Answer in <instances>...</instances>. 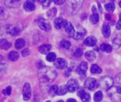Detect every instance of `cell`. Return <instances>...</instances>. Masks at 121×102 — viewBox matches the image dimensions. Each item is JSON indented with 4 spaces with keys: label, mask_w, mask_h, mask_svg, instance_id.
Returning <instances> with one entry per match:
<instances>
[{
    "label": "cell",
    "mask_w": 121,
    "mask_h": 102,
    "mask_svg": "<svg viewBox=\"0 0 121 102\" xmlns=\"http://www.w3.org/2000/svg\"><path fill=\"white\" fill-rule=\"evenodd\" d=\"M39 76L41 86L43 85L44 88V86H47L48 85L52 83L56 79V73L51 67H42L39 70Z\"/></svg>",
    "instance_id": "6da1fadb"
},
{
    "label": "cell",
    "mask_w": 121,
    "mask_h": 102,
    "mask_svg": "<svg viewBox=\"0 0 121 102\" xmlns=\"http://www.w3.org/2000/svg\"><path fill=\"white\" fill-rule=\"evenodd\" d=\"M84 0H68L67 8L70 14L74 15L81 8Z\"/></svg>",
    "instance_id": "7a4b0ae2"
},
{
    "label": "cell",
    "mask_w": 121,
    "mask_h": 102,
    "mask_svg": "<svg viewBox=\"0 0 121 102\" xmlns=\"http://www.w3.org/2000/svg\"><path fill=\"white\" fill-rule=\"evenodd\" d=\"M114 85V79H112L111 76H105L100 79L99 86L102 88L105 89V90H108L112 86Z\"/></svg>",
    "instance_id": "3957f363"
},
{
    "label": "cell",
    "mask_w": 121,
    "mask_h": 102,
    "mask_svg": "<svg viewBox=\"0 0 121 102\" xmlns=\"http://www.w3.org/2000/svg\"><path fill=\"white\" fill-rule=\"evenodd\" d=\"M108 95L114 101L120 100L121 98V87H111L108 89Z\"/></svg>",
    "instance_id": "277c9868"
},
{
    "label": "cell",
    "mask_w": 121,
    "mask_h": 102,
    "mask_svg": "<svg viewBox=\"0 0 121 102\" xmlns=\"http://www.w3.org/2000/svg\"><path fill=\"white\" fill-rule=\"evenodd\" d=\"M37 24H38L39 27L42 29L44 31L48 32L51 29V25L50 24V22L44 18H39L37 20Z\"/></svg>",
    "instance_id": "5b68a950"
},
{
    "label": "cell",
    "mask_w": 121,
    "mask_h": 102,
    "mask_svg": "<svg viewBox=\"0 0 121 102\" xmlns=\"http://www.w3.org/2000/svg\"><path fill=\"white\" fill-rule=\"evenodd\" d=\"M68 88V91L70 92H74L79 88V84L76 79H70L66 85Z\"/></svg>",
    "instance_id": "8992f818"
},
{
    "label": "cell",
    "mask_w": 121,
    "mask_h": 102,
    "mask_svg": "<svg viewBox=\"0 0 121 102\" xmlns=\"http://www.w3.org/2000/svg\"><path fill=\"white\" fill-rule=\"evenodd\" d=\"M31 86L29 83L24 84L23 88V96L25 101H28L31 97Z\"/></svg>",
    "instance_id": "52a82bcc"
},
{
    "label": "cell",
    "mask_w": 121,
    "mask_h": 102,
    "mask_svg": "<svg viewBox=\"0 0 121 102\" xmlns=\"http://www.w3.org/2000/svg\"><path fill=\"white\" fill-rule=\"evenodd\" d=\"M96 80L94 78H87L85 80L84 83V87L85 88L88 89V90H93V89L96 86Z\"/></svg>",
    "instance_id": "ba28073f"
},
{
    "label": "cell",
    "mask_w": 121,
    "mask_h": 102,
    "mask_svg": "<svg viewBox=\"0 0 121 102\" xmlns=\"http://www.w3.org/2000/svg\"><path fill=\"white\" fill-rule=\"evenodd\" d=\"M54 67L60 70L64 69L67 67V62L63 58H56L54 61Z\"/></svg>",
    "instance_id": "9c48e42d"
},
{
    "label": "cell",
    "mask_w": 121,
    "mask_h": 102,
    "mask_svg": "<svg viewBox=\"0 0 121 102\" xmlns=\"http://www.w3.org/2000/svg\"><path fill=\"white\" fill-rule=\"evenodd\" d=\"M86 70H87V63L84 61H83L79 64L77 69V73L80 75L81 77H83V76H84L86 75Z\"/></svg>",
    "instance_id": "30bf717a"
},
{
    "label": "cell",
    "mask_w": 121,
    "mask_h": 102,
    "mask_svg": "<svg viewBox=\"0 0 121 102\" xmlns=\"http://www.w3.org/2000/svg\"><path fill=\"white\" fill-rule=\"evenodd\" d=\"M65 29V32L67 33L68 36L69 37H74V35H75V30H74V29L72 26V24H71L69 21H67L64 27Z\"/></svg>",
    "instance_id": "8fae6325"
},
{
    "label": "cell",
    "mask_w": 121,
    "mask_h": 102,
    "mask_svg": "<svg viewBox=\"0 0 121 102\" xmlns=\"http://www.w3.org/2000/svg\"><path fill=\"white\" fill-rule=\"evenodd\" d=\"M66 22H67V21H66L65 20H64L63 18H57L55 19V21H54V26H55V27L56 29H62L65 27Z\"/></svg>",
    "instance_id": "7c38bea8"
},
{
    "label": "cell",
    "mask_w": 121,
    "mask_h": 102,
    "mask_svg": "<svg viewBox=\"0 0 121 102\" xmlns=\"http://www.w3.org/2000/svg\"><path fill=\"white\" fill-rule=\"evenodd\" d=\"M78 96L81 97V99L83 101H86V102H88L90 101L91 97H90V95L88 92H86V91L84 90H80L78 93Z\"/></svg>",
    "instance_id": "4fadbf2b"
},
{
    "label": "cell",
    "mask_w": 121,
    "mask_h": 102,
    "mask_svg": "<svg viewBox=\"0 0 121 102\" xmlns=\"http://www.w3.org/2000/svg\"><path fill=\"white\" fill-rule=\"evenodd\" d=\"M84 44L87 46H90V47H91V46H94L95 44H96V39L93 36H88L84 40Z\"/></svg>",
    "instance_id": "5bb4252c"
},
{
    "label": "cell",
    "mask_w": 121,
    "mask_h": 102,
    "mask_svg": "<svg viewBox=\"0 0 121 102\" xmlns=\"http://www.w3.org/2000/svg\"><path fill=\"white\" fill-rule=\"evenodd\" d=\"M5 5L8 8H17L20 6L19 1L17 0H5Z\"/></svg>",
    "instance_id": "9a60e30c"
},
{
    "label": "cell",
    "mask_w": 121,
    "mask_h": 102,
    "mask_svg": "<svg viewBox=\"0 0 121 102\" xmlns=\"http://www.w3.org/2000/svg\"><path fill=\"white\" fill-rule=\"evenodd\" d=\"M23 8H24V9L26 10V11H32L33 10H35V4L33 3L32 2L26 1V2H25V4H24Z\"/></svg>",
    "instance_id": "2e32d148"
},
{
    "label": "cell",
    "mask_w": 121,
    "mask_h": 102,
    "mask_svg": "<svg viewBox=\"0 0 121 102\" xmlns=\"http://www.w3.org/2000/svg\"><path fill=\"white\" fill-rule=\"evenodd\" d=\"M102 34L105 38H108L111 35V29L110 26L108 24H105L102 27Z\"/></svg>",
    "instance_id": "e0dca14e"
},
{
    "label": "cell",
    "mask_w": 121,
    "mask_h": 102,
    "mask_svg": "<svg viewBox=\"0 0 121 102\" xmlns=\"http://www.w3.org/2000/svg\"><path fill=\"white\" fill-rule=\"evenodd\" d=\"M11 46V44L10 43L8 40L2 39H0V48L5 50H8V49H10Z\"/></svg>",
    "instance_id": "ac0fdd59"
},
{
    "label": "cell",
    "mask_w": 121,
    "mask_h": 102,
    "mask_svg": "<svg viewBox=\"0 0 121 102\" xmlns=\"http://www.w3.org/2000/svg\"><path fill=\"white\" fill-rule=\"evenodd\" d=\"M51 45L45 44V45H41L39 47V50L42 54H48L49 52V51L51 50Z\"/></svg>",
    "instance_id": "d6986e66"
},
{
    "label": "cell",
    "mask_w": 121,
    "mask_h": 102,
    "mask_svg": "<svg viewBox=\"0 0 121 102\" xmlns=\"http://www.w3.org/2000/svg\"><path fill=\"white\" fill-rule=\"evenodd\" d=\"M8 58L11 61H17L19 58V54L17 52L13 51V52H11L9 54H8Z\"/></svg>",
    "instance_id": "ffe728a7"
},
{
    "label": "cell",
    "mask_w": 121,
    "mask_h": 102,
    "mask_svg": "<svg viewBox=\"0 0 121 102\" xmlns=\"http://www.w3.org/2000/svg\"><path fill=\"white\" fill-rule=\"evenodd\" d=\"M85 58L89 61H93L95 59V54L93 52H92V51H88V52H86L85 53Z\"/></svg>",
    "instance_id": "44dd1931"
},
{
    "label": "cell",
    "mask_w": 121,
    "mask_h": 102,
    "mask_svg": "<svg viewBox=\"0 0 121 102\" xmlns=\"http://www.w3.org/2000/svg\"><path fill=\"white\" fill-rule=\"evenodd\" d=\"M100 49L102 52H105L107 53H110L112 51V46H111L110 45H108V44H105V43H103L100 45Z\"/></svg>",
    "instance_id": "7402d4cb"
},
{
    "label": "cell",
    "mask_w": 121,
    "mask_h": 102,
    "mask_svg": "<svg viewBox=\"0 0 121 102\" xmlns=\"http://www.w3.org/2000/svg\"><path fill=\"white\" fill-rule=\"evenodd\" d=\"M99 20V16L97 13H93L90 17V21L92 24H96Z\"/></svg>",
    "instance_id": "603a6c76"
},
{
    "label": "cell",
    "mask_w": 121,
    "mask_h": 102,
    "mask_svg": "<svg viewBox=\"0 0 121 102\" xmlns=\"http://www.w3.org/2000/svg\"><path fill=\"white\" fill-rule=\"evenodd\" d=\"M25 45H26V42H25V40L23 39H18L15 42V47L17 49L23 48Z\"/></svg>",
    "instance_id": "cb8c5ba5"
},
{
    "label": "cell",
    "mask_w": 121,
    "mask_h": 102,
    "mask_svg": "<svg viewBox=\"0 0 121 102\" xmlns=\"http://www.w3.org/2000/svg\"><path fill=\"white\" fill-rule=\"evenodd\" d=\"M90 72L93 74H99L102 73V69L96 64H93L90 68Z\"/></svg>",
    "instance_id": "d4e9b609"
},
{
    "label": "cell",
    "mask_w": 121,
    "mask_h": 102,
    "mask_svg": "<svg viewBox=\"0 0 121 102\" xmlns=\"http://www.w3.org/2000/svg\"><path fill=\"white\" fill-rule=\"evenodd\" d=\"M68 91L67 86L63 85V86H61L57 90V95H64L66 94V92Z\"/></svg>",
    "instance_id": "484cf974"
},
{
    "label": "cell",
    "mask_w": 121,
    "mask_h": 102,
    "mask_svg": "<svg viewBox=\"0 0 121 102\" xmlns=\"http://www.w3.org/2000/svg\"><path fill=\"white\" fill-rule=\"evenodd\" d=\"M8 32L9 33L11 36H16L20 33V29L17 27H11L8 29Z\"/></svg>",
    "instance_id": "4316f807"
},
{
    "label": "cell",
    "mask_w": 121,
    "mask_h": 102,
    "mask_svg": "<svg viewBox=\"0 0 121 102\" xmlns=\"http://www.w3.org/2000/svg\"><path fill=\"white\" fill-rule=\"evenodd\" d=\"M121 46V39L119 37H116L113 40V47L115 49H118Z\"/></svg>",
    "instance_id": "83f0119b"
},
{
    "label": "cell",
    "mask_w": 121,
    "mask_h": 102,
    "mask_svg": "<svg viewBox=\"0 0 121 102\" xmlns=\"http://www.w3.org/2000/svg\"><path fill=\"white\" fill-rule=\"evenodd\" d=\"M46 58H47L48 61H49V62H53L56 59V54L53 53V52H49L47 54V57H46Z\"/></svg>",
    "instance_id": "f1b7e54d"
},
{
    "label": "cell",
    "mask_w": 121,
    "mask_h": 102,
    "mask_svg": "<svg viewBox=\"0 0 121 102\" xmlns=\"http://www.w3.org/2000/svg\"><path fill=\"white\" fill-rule=\"evenodd\" d=\"M60 45L61 48L64 49H69L71 46V43H70V42H69L67 40H62L60 42Z\"/></svg>",
    "instance_id": "f546056e"
},
{
    "label": "cell",
    "mask_w": 121,
    "mask_h": 102,
    "mask_svg": "<svg viewBox=\"0 0 121 102\" xmlns=\"http://www.w3.org/2000/svg\"><path fill=\"white\" fill-rule=\"evenodd\" d=\"M57 90H58V87L56 86H52L51 88H49L48 93L51 96L53 97L54 95L57 94Z\"/></svg>",
    "instance_id": "4dcf8cb0"
},
{
    "label": "cell",
    "mask_w": 121,
    "mask_h": 102,
    "mask_svg": "<svg viewBox=\"0 0 121 102\" xmlns=\"http://www.w3.org/2000/svg\"><path fill=\"white\" fill-rule=\"evenodd\" d=\"M105 9L108 12H113L115 9V5L113 2H110L105 5Z\"/></svg>",
    "instance_id": "1f68e13d"
},
{
    "label": "cell",
    "mask_w": 121,
    "mask_h": 102,
    "mask_svg": "<svg viewBox=\"0 0 121 102\" xmlns=\"http://www.w3.org/2000/svg\"><path fill=\"white\" fill-rule=\"evenodd\" d=\"M102 97H103V95H102V92H97L94 95V97H93V99L95 101H101L102 100Z\"/></svg>",
    "instance_id": "d6a6232c"
},
{
    "label": "cell",
    "mask_w": 121,
    "mask_h": 102,
    "mask_svg": "<svg viewBox=\"0 0 121 102\" xmlns=\"http://www.w3.org/2000/svg\"><path fill=\"white\" fill-rule=\"evenodd\" d=\"M52 0H41V5L44 7H48L51 5Z\"/></svg>",
    "instance_id": "836d02e7"
},
{
    "label": "cell",
    "mask_w": 121,
    "mask_h": 102,
    "mask_svg": "<svg viewBox=\"0 0 121 102\" xmlns=\"http://www.w3.org/2000/svg\"><path fill=\"white\" fill-rule=\"evenodd\" d=\"M11 86H8L5 90L2 91L3 94H5V95H11Z\"/></svg>",
    "instance_id": "e575fe53"
},
{
    "label": "cell",
    "mask_w": 121,
    "mask_h": 102,
    "mask_svg": "<svg viewBox=\"0 0 121 102\" xmlns=\"http://www.w3.org/2000/svg\"><path fill=\"white\" fill-rule=\"evenodd\" d=\"M82 54H83V51H82L81 49H78L75 51V52L74 53V55L75 57H77V58H79V57H81V56Z\"/></svg>",
    "instance_id": "d590c367"
},
{
    "label": "cell",
    "mask_w": 121,
    "mask_h": 102,
    "mask_svg": "<svg viewBox=\"0 0 121 102\" xmlns=\"http://www.w3.org/2000/svg\"><path fill=\"white\" fill-rule=\"evenodd\" d=\"M53 2L56 5H62L63 3H65V0H53Z\"/></svg>",
    "instance_id": "8d00e7d4"
},
{
    "label": "cell",
    "mask_w": 121,
    "mask_h": 102,
    "mask_svg": "<svg viewBox=\"0 0 121 102\" xmlns=\"http://www.w3.org/2000/svg\"><path fill=\"white\" fill-rule=\"evenodd\" d=\"M29 54H30V50H29V49H25L22 52V55L23 57H26Z\"/></svg>",
    "instance_id": "74e56055"
},
{
    "label": "cell",
    "mask_w": 121,
    "mask_h": 102,
    "mask_svg": "<svg viewBox=\"0 0 121 102\" xmlns=\"http://www.w3.org/2000/svg\"><path fill=\"white\" fill-rule=\"evenodd\" d=\"M116 27L117 29H121V20L117 21V25H116Z\"/></svg>",
    "instance_id": "f35d334b"
},
{
    "label": "cell",
    "mask_w": 121,
    "mask_h": 102,
    "mask_svg": "<svg viewBox=\"0 0 121 102\" xmlns=\"http://www.w3.org/2000/svg\"><path fill=\"white\" fill-rule=\"evenodd\" d=\"M4 14H5V10H4V8L2 7H0V17L3 16Z\"/></svg>",
    "instance_id": "ab89813d"
},
{
    "label": "cell",
    "mask_w": 121,
    "mask_h": 102,
    "mask_svg": "<svg viewBox=\"0 0 121 102\" xmlns=\"http://www.w3.org/2000/svg\"><path fill=\"white\" fill-rule=\"evenodd\" d=\"M111 15H110L109 14H107V15H105V19H106L107 20H111Z\"/></svg>",
    "instance_id": "60d3db41"
},
{
    "label": "cell",
    "mask_w": 121,
    "mask_h": 102,
    "mask_svg": "<svg viewBox=\"0 0 121 102\" xmlns=\"http://www.w3.org/2000/svg\"><path fill=\"white\" fill-rule=\"evenodd\" d=\"M68 102H76V100L75 99H72V98H70L67 101Z\"/></svg>",
    "instance_id": "b9f144b4"
},
{
    "label": "cell",
    "mask_w": 121,
    "mask_h": 102,
    "mask_svg": "<svg viewBox=\"0 0 121 102\" xmlns=\"http://www.w3.org/2000/svg\"><path fill=\"white\" fill-rule=\"evenodd\" d=\"M119 5H120V7L121 8V1L120 2V3H119Z\"/></svg>",
    "instance_id": "7bdbcfd3"
},
{
    "label": "cell",
    "mask_w": 121,
    "mask_h": 102,
    "mask_svg": "<svg viewBox=\"0 0 121 102\" xmlns=\"http://www.w3.org/2000/svg\"><path fill=\"white\" fill-rule=\"evenodd\" d=\"M120 20H121V13L120 14Z\"/></svg>",
    "instance_id": "ee69618b"
},
{
    "label": "cell",
    "mask_w": 121,
    "mask_h": 102,
    "mask_svg": "<svg viewBox=\"0 0 121 102\" xmlns=\"http://www.w3.org/2000/svg\"><path fill=\"white\" fill-rule=\"evenodd\" d=\"M17 1H20V0H17Z\"/></svg>",
    "instance_id": "f6af8a7d"
}]
</instances>
